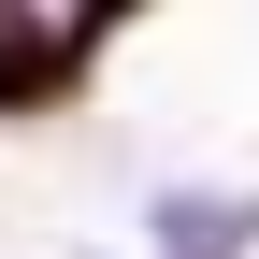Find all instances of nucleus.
<instances>
[{
	"label": "nucleus",
	"mask_w": 259,
	"mask_h": 259,
	"mask_svg": "<svg viewBox=\"0 0 259 259\" xmlns=\"http://www.w3.org/2000/svg\"><path fill=\"white\" fill-rule=\"evenodd\" d=\"M101 87V44L72 29V0H15L0 15V130H44Z\"/></svg>",
	"instance_id": "f257e3e1"
},
{
	"label": "nucleus",
	"mask_w": 259,
	"mask_h": 259,
	"mask_svg": "<svg viewBox=\"0 0 259 259\" xmlns=\"http://www.w3.org/2000/svg\"><path fill=\"white\" fill-rule=\"evenodd\" d=\"M0 15H15V0H0Z\"/></svg>",
	"instance_id": "f03ea898"
}]
</instances>
